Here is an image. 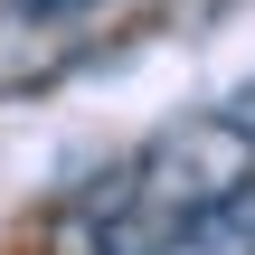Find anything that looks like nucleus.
I'll use <instances>...</instances> for the list:
<instances>
[{"mask_svg": "<svg viewBox=\"0 0 255 255\" xmlns=\"http://www.w3.org/2000/svg\"><path fill=\"white\" fill-rule=\"evenodd\" d=\"M255 180V142L237 132V114L218 104V114H189V123H161L132 161H123V189H132V218H189V208H208V199H227V189H246Z\"/></svg>", "mask_w": 255, "mask_h": 255, "instance_id": "obj_1", "label": "nucleus"}, {"mask_svg": "<svg viewBox=\"0 0 255 255\" xmlns=\"http://www.w3.org/2000/svg\"><path fill=\"white\" fill-rule=\"evenodd\" d=\"M76 28L66 19H47V9H0V104H19V95H47V85H66L76 76Z\"/></svg>", "mask_w": 255, "mask_h": 255, "instance_id": "obj_2", "label": "nucleus"}, {"mask_svg": "<svg viewBox=\"0 0 255 255\" xmlns=\"http://www.w3.org/2000/svg\"><path fill=\"white\" fill-rule=\"evenodd\" d=\"M132 255H255V180L208 199V208H189V218H161Z\"/></svg>", "mask_w": 255, "mask_h": 255, "instance_id": "obj_3", "label": "nucleus"}, {"mask_svg": "<svg viewBox=\"0 0 255 255\" xmlns=\"http://www.w3.org/2000/svg\"><path fill=\"white\" fill-rule=\"evenodd\" d=\"M227 114H237V132L255 142V85H237V95H227Z\"/></svg>", "mask_w": 255, "mask_h": 255, "instance_id": "obj_4", "label": "nucleus"}, {"mask_svg": "<svg viewBox=\"0 0 255 255\" xmlns=\"http://www.w3.org/2000/svg\"><path fill=\"white\" fill-rule=\"evenodd\" d=\"M19 9H47V19H76V9H95V0H19Z\"/></svg>", "mask_w": 255, "mask_h": 255, "instance_id": "obj_5", "label": "nucleus"}]
</instances>
